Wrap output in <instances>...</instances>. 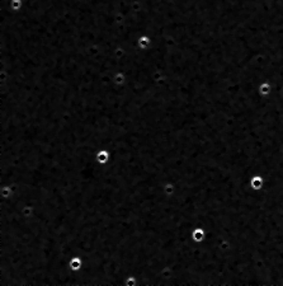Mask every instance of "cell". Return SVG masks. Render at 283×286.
Returning a JSON list of instances; mask_svg holds the SVG:
<instances>
[{"label": "cell", "instance_id": "obj_1", "mask_svg": "<svg viewBox=\"0 0 283 286\" xmlns=\"http://www.w3.org/2000/svg\"><path fill=\"white\" fill-rule=\"evenodd\" d=\"M206 229L203 226H196L192 229V239L196 242V243H199L202 244L204 240H206Z\"/></svg>", "mask_w": 283, "mask_h": 286}, {"label": "cell", "instance_id": "obj_2", "mask_svg": "<svg viewBox=\"0 0 283 286\" xmlns=\"http://www.w3.org/2000/svg\"><path fill=\"white\" fill-rule=\"evenodd\" d=\"M264 184H266V179L261 174H254L251 178H250V187L254 189V191H260L263 189Z\"/></svg>", "mask_w": 283, "mask_h": 286}, {"label": "cell", "instance_id": "obj_3", "mask_svg": "<svg viewBox=\"0 0 283 286\" xmlns=\"http://www.w3.org/2000/svg\"><path fill=\"white\" fill-rule=\"evenodd\" d=\"M83 264H84V261H83V258H81L80 256H74V257H71L70 261H69L70 270H71L72 272H78V271H80L81 267H83Z\"/></svg>", "mask_w": 283, "mask_h": 286}, {"label": "cell", "instance_id": "obj_4", "mask_svg": "<svg viewBox=\"0 0 283 286\" xmlns=\"http://www.w3.org/2000/svg\"><path fill=\"white\" fill-rule=\"evenodd\" d=\"M110 158V151L108 149H100L95 154V160L99 164H105Z\"/></svg>", "mask_w": 283, "mask_h": 286}]
</instances>
